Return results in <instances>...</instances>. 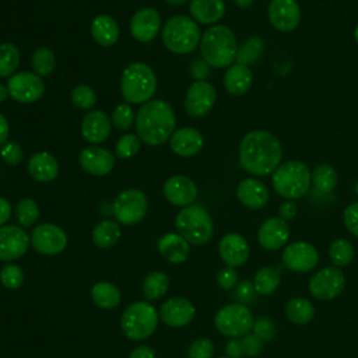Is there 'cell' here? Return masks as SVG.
I'll use <instances>...</instances> for the list:
<instances>
[{
	"label": "cell",
	"mask_w": 358,
	"mask_h": 358,
	"mask_svg": "<svg viewBox=\"0 0 358 358\" xmlns=\"http://www.w3.org/2000/svg\"><path fill=\"white\" fill-rule=\"evenodd\" d=\"M91 299L99 308L112 309L120 303L122 294L115 284L108 281H99L91 288Z\"/></svg>",
	"instance_id": "33"
},
{
	"label": "cell",
	"mask_w": 358,
	"mask_h": 358,
	"mask_svg": "<svg viewBox=\"0 0 358 358\" xmlns=\"http://www.w3.org/2000/svg\"><path fill=\"white\" fill-rule=\"evenodd\" d=\"M337 172L334 169V166H331L330 164H319L313 168L312 171V185L313 187L323 194H329L331 193L336 186H337Z\"/></svg>",
	"instance_id": "36"
},
{
	"label": "cell",
	"mask_w": 358,
	"mask_h": 358,
	"mask_svg": "<svg viewBox=\"0 0 358 358\" xmlns=\"http://www.w3.org/2000/svg\"><path fill=\"white\" fill-rule=\"evenodd\" d=\"M157 90V77L152 69L141 62L129 64L120 78V91L127 103H145Z\"/></svg>",
	"instance_id": "5"
},
{
	"label": "cell",
	"mask_w": 358,
	"mask_h": 358,
	"mask_svg": "<svg viewBox=\"0 0 358 358\" xmlns=\"http://www.w3.org/2000/svg\"><path fill=\"white\" fill-rule=\"evenodd\" d=\"M165 199L178 207H187L197 199L199 190L196 183L183 175H173L164 183Z\"/></svg>",
	"instance_id": "19"
},
{
	"label": "cell",
	"mask_w": 358,
	"mask_h": 358,
	"mask_svg": "<svg viewBox=\"0 0 358 358\" xmlns=\"http://www.w3.org/2000/svg\"><path fill=\"white\" fill-rule=\"evenodd\" d=\"M345 287L344 273L336 266L320 268L309 281V292L319 301H330L338 296Z\"/></svg>",
	"instance_id": "11"
},
{
	"label": "cell",
	"mask_w": 358,
	"mask_h": 358,
	"mask_svg": "<svg viewBox=\"0 0 358 358\" xmlns=\"http://www.w3.org/2000/svg\"><path fill=\"white\" fill-rule=\"evenodd\" d=\"M161 28V15L151 7H143L136 11L130 20V32L138 42L152 41Z\"/></svg>",
	"instance_id": "20"
},
{
	"label": "cell",
	"mask_w": 358,
	"mask_h": 358,
	"mask_svg": "<svg viewBox=\"0 0 358 358\" xmlns=\"http://www.w3.org/2000/svg\"><path fill=\"white\" fill-rule=\"evenodd\" d=\"M194 305L183 296H173L165 301L159 309V317L169 327H183L194 317Z\"/></svg>",
	"instance_id": "21"
},
{
	"label": "cell",
	"mask_w": 358,
	"mask_h": 358,
	"mask_svg": "<svg viewBox=\"0 0 358 358\" xmlns=\"http://www.w3.org/2000/svg\"><path fill=\"white\" fill-rule=\"evenodd\" d=\"M189 73L194 81H206L210 76V66L203 59H196L189 66Z\"/></svg>",
	"instance_id": "54"
},
{
	"label": "cell",
	"mask_w": 358,
	"mask_h": 358,
	"mask_svg": "<svg viewBox=\"0 0 358 358\" xmlns=\"http://www.w3.org/2000/svg\"><path fill=\"white\" fill-rule=\"evenodd\" d=\"M201 41L197 22L186 15L171 17L162 28V42L165 48L176 55H186L196 49Z\"/></svg>",
	"instance_id": "6"
},
{
	"label": "cell",
	"mask_w": 358,
	"mask_h": 358,
	"mask_svg": "<svg viewBox=\"0 0 358 358\" xmlns=\"http://www.w3.org/2000/svg\"><path fill=\"white\" fill-rule=\"evenodd\" d=\"M281 274L277 267L264 266L257 270L253 278V285L257 295H271L280 287Z\"/></svg>",
	"instance_id": "37"
},
{
	"label": "cell",
	"mask_w": 358,
	"mask_h": 358,
	"mask_svg": "<svg viewBox=\"0 0 358 358\" xmlns=\"http://www.w3.org/2000/svg\"><path fill=\"white\" fill-rule=\"evenodd\" d=\"M264 350V341L256 334H245L238 338H231L225 345V354L229 358L257 357Z\"/></svg>",
	"instance_id": "31"
},
{
	"label": "cell",
	"mask_w": 358,
	"mask_h": 358,
	"mask_svg": "<svg viewBox=\"0 0 358 358\" xmlns=\"http://www.w3.org/2000/svg\"><path fill=\"white\" fill-rule=\"evenodd\" d=\"M169 288V277L162 271L150 273L143 281V295L148 301L162 298Z\"/></svg>",
	"instance_id": "38"
},
{
	"label": "cell",
	"mask_w": 358,
	"mask_h": 358,
	"mask_svg": "<svg viewBox=\"0 0 358 358\" xmlns=\"http://www.w3.org/2000/svg\"><path fill=\"white\" fill-rule=\"evenodd\" d=\"M253 315L246 305L229 303L222 306L214 316L215 329L229 338L249 334L253 329Z\"/></svg>",
	"instance_id": "9"
},
{
	"label": "cell",
	"mask_w": 358,
	"mask_h": 358,
	"mask_svg": "<svg viewBox=\"0 0 358 358\" xmlns=\"http://www.w3.org/2000/svg\"><path fill=\"white\" fill-rule=\"evenodd\" d=\"M78 164L85 172L94 176H105L115 166V155L106 148L91 145L81 150Z\"/></svg>",
	"instance_id": "22"
},
{
	"label": "cell",
	"mask_w": 358,
	"mask_h": 358,
	"mask_svg": "<svg viewBox=\"0 0 358 358\" xmlns=\"http://www.w3.org/2000/svg\"><path fill=\"white\" fill-rule=\"evenodd\" d=\"M112 129V122L102 110H91L81 120V134L91 144L103 143Z\"/></svg>",
	"instance_id": "25"
},
{
	"label": "cell",
	"mask_w": 358,
	"mask_h": 358,
	"mask_svg": "<svg viewBox=\"0 0 358 358\" xmlns=\"http://www.w3.org/2000/svg\"><path fill=\"white\" fill-rule=\"evenodd\" d=\"M213 355H214V344L211 343V340L206 337L196 338L190 344L189 352H187L189 358H213Z\"/></svg>",
	"instance_id": "49"
},
{
	"label": "cell",
	"mask_w": 358,
	"mask_h": 358,
	"mask_svg": "<svg viewBox=\"0 0 358 358\" xmlns=\"http://www.w3.org/2000/svg\"><path fill=\"white\" fill-rule=\"evenodd\" d=\"M176 120L171 105L161 99L143 103L136 113V133L148 145H159L173 134Z\"/></svg>",
	"instance_id": "2"
},
{
	"label": "cell",
	"mask_w": 358,
	"mask_h": 358,
	"mask_svg": "<svg viewBox=\"0 0 358 358\" xmlns=\"http://www.w3.org/2000/svg\"><path fill=\"white\" fill-rule=\"evenodd\" d=\"M252 330H253V334H256L263 341L273 340L277 333L275 323L270 317H259L257 320H255Z\"/></svg>",
	"instance_id": "51"
},
{
	"label": "cell",
	"mask_w": 358,
	"mask_h": 358,
	"mask_svg": "<svg viewBox=\"0 0 358 358\" xmlns=\"http://www.w3.org/2000/svg\"><path fill=\"white\" fill-rule=\"evenodd\" d=\"M271 183L275 193L285 200L303 197L312 186V171L299 159L281 162L271 175Z\"/></svg>",
	"instance_id": "4"
},
{
	"label": "cell",
	"mask_w": 358,
	"mask_h": 358,
	"mask_svg": "<svg viewBox=\"0 0 358 358\" xmlns=\"http://www.w3.org/2000/svg\"><path fill=\"white\" fill-rule=\"evenodd\" d=\"M301 7L296 0H271L267 7L270 25L278 32H292L301 22Z\"/></svg>",
	"instance_id": "14"
},
{
	"label": "cell",
	"mask_w": 358,
	"mask_h": 358,
	"mask_svg": "<svg viewBox=\"0 0 358 358\" xmlns=\"http://www.w3.org/2000/svg\"><path fill=\"white\" fill-rule=\"evenodd\" d=\"M11 217V204L4 199L0 197V227H3Z\"/></svg>",
	"instance_id": "57"
},
{
	"label": "cell",
	"mask_w": 358,
	"mask_h": 358,
	"mask_svg": "<svg viewBox=\"0 0 358 358\" xmlns=\"http://www.w3.org/2000/svg\"><path fill=\"white\" fill-rule=\"evenodd\" d=\"M285 316L294 324H306L315 317V308L306 298H292L285 305Z\"/></svg>",
	"instance_id": "35"
},
{
	"label": "cell",
	"mask_w": 358,
	"mask_h": 358,
	"mask_svg": "<svg viewBox=\"0 0 358 358\" xmlns=\"http://www.w3.org/2000/svg\"><path fill=\"white\" fill-rule=\"evenodd\" d=\"M234 296L238 301V303H242V305L248 306V305H252V303L256 302L257 292H256L255 285H253L252 281L243 280V281L236 284L235 291H234Z\"/></svg>",
	"instance_id": "48"
},
{
	"label": "cell",
	"mask_w": 358,
	"mask_h": 358,
	"mask_svg": "<svg viewBox=\"0 0 358 358\" xmlns=\"http://www.w3.org/2000/svg\"><path fill=\"white\" fill-rule=\"evenodd\" d=\"M189 245L179 234L168 232L158 241V252L169 263H183L190 253Z\"/></svg>",
	"instance_id": "29"
},
{
	"label": "cell",
	"mask_w": 358,
	"mask_h": 358,
	"mask_svg": "<svg viewBox=\"0 0 358 358\" xmlns=\"http://www.w3.org/2000/svg\"><path fill=\"white\" fill-rule=\"evenodd\" d=\"M31 243L41 255H59L67 246L66 232L55 224H39L31 232Z\"/></svg>",
	"instance_id": "13"
},
{
	"label": "cell",
	"mask_w": 358,
	"mask_h": 358,
	"mask_svg": "<svg viewBox=\"0 0 358 358\" xmlns=\"http://www.w3.org/2000/svg\"><path fill=\"white\" fill-rule=\"evenodd\" d=\"M224 87L228 94L241 96L246 94L253 84V74L249 66L242 63L231 64L222 78Z\"/></svg>",
	"instance_id": "27"
},
{
	"label": "cell",
	"mask_w": 358,
	"mask_h": 358,
	"mask_svg": "<svg viewBox=\"0 0 358 358\" xmlns=\"http://www.w3.org/2000/svg\"><path fill=\"white\" fill-rule=\"evenodd\" d=\"M110 122L119 130H129L136 122V115L129 103H119L113 109Z\"/></svg>",
	"instance_id": "45"
},
{
	"label": "cell",
	"mask_w": 358,
	"mask_h": 358,
	"mask_svg": "<svg viewBox=\"0 0 358 358\" xmlns=\"http://www.w3.org/2000/svg\"><path fill=\"white\" fill-rule=\"evenodd\" d=\"M238 200L248 208H263L270 199L268 187L257 178H245L236 187Z\"/></svg>",
	"instance_id": "24"
},
{
	"label": "cell",
	"mask_w": 358,
	"mask_h": 358,
	"mask_svg": "<svg viewBox=\"0 0 358 358\" xmlns=\"http://www.w3.org/2000/svg\"><path fill=\"white\" fill-rule=\"evenodd\" d=\"M175 227L180 236L190 245L207 243L214 232V225L207 210L200 204H190L183 207L175 218Z\"/></svg>",
	"instance_id": "7"
},
{
	"label": "cell",
	"mask_w": 358,
	"mask_h": 358,
	"mask_svg": "<svg viewBox=\"0 0 358 358\" xmlns=\"http://www.w3.org/2000/svg\"><path fill=\"white\" fill-rule=\"evenodd\" d=\"M20 64V50L14 43L0 45V77H11Z\"/></svg>",
	"instance_id": "42"
},
{
	"label": "cell",
	"mask_w": 358,
	"mask_h": 358,
	"mask_svg": "<svg viewBox=\"0 0 358 358\" xmlns=\"http://www.w3.org/2000/svg\"><path fill=\"white\" fill-rule=\"evenodd\" d=\"M281 259L288 270L295 273H308L319 263V252L309 242L296 241L285 246Z\"/></svg>",
	"instance_id": "16"
},
{
	"label": "cell",
	"mask_w": 358,
	"mask_h": 358,
	"mask_svg": "<svg viewBox=\"0 0 358 358\" xmlns=\"http://www.w3.org/2000/svg\"><path fill=\"white\" fill-rule=\"evenodd\" d=\"M343 222L345 228L358 238V201L351 203L343 213Z\"/></svg>",
	"instance_id": "53"
},
{
	"label": "cell",
	"mask_w": 358,
	"mask_h": 358,
	"mask_svg": "<svg viewBox=\"0 0 358 358\" xmlns=\"http://www.w3.org/2000/svg\"><path fill=\"white\" fill-rule=\"evenodd\" d=\"M354 39H355V42L358 43V25H357L355 29H354Z\"/></svg>",
	"instance_id": "62"
},
{
	"label": "cell",
	"mask_w": 358,
	"mask_h": 358,
	"mask_svg": "<svg viewBox=\"0 0 358 358\" xmlns=\"http://www.w3.org/2000/svg\"><path fill=\"white\" fill-rule=\"evenodd\" d=\"M8 96V90H7V85L1 84L0 83V102L6 101V98Z\"/></svg>",
	"instance_id": "60"
},
{
	"label": "cell",
	"mask_w": 358,
	"mask_h": 358,
	"mask_svg": "<svg viewBox=\"0 0 358 358\" xmlns=\"http://www.w3.org/2000/svg\"><path fill=\"white\" fill-rule=\"evenodd\" d=\"M201 59L215 69L229 67L236 60L238 41L234 31L227 25H211L200 41Z\"/></svg>",
	"instance_id": "3"
},
{
	"label": "cell",
	"mask_w": 358,
	"mask_h": 358,
	"mask_svg": "<svg viewBox=\"0 0 358 358\" xmlns=\"http://www.w3.org/2000/svg\"><path fill=\"white\" fill-rule=\"evenodd\" d=\"M232 1L239 8H249L255 3V0H232Z\"/></svg>",
	"instance_id": "59"
},
{
	"label": "cell",
	"mask_w": 358,
	"mask_h": 358,
	"mask_svg": "<svg viewBox=\"0 0 358 358\" xmlns=\"http://www.w3.org/2000/svg\"><path fill=\"white\" fill-rule=\"evenodd\" d=\"M217 91L208 81H194L185 95V109L192 117L206 116L215 105Z\"/></svg>",
	"instance_id": "15"
},
{
	"label": "cell",
	"mask_w": 358,
	"mask_h": 358,
	"mask_svg": "<svg viewBox=\"0 0 358 358\" xmlns=\"http://www.w3.org/2000/svg\"><path fill=\"white\" fill-rule=\"evenodd\" d=\"M355 193H357V196H358V180H357V183H355Z\"/></svg>",
	"instance_id": "63"
},
{
	"label": "cell",
	"mask_w": 358,
	"mask_h": 358,
	"mask_svg": "<svg viewBox=\"0 0 358 358\" xmlns=\"http://www.w3.org/2000/svg\"><path fill=\"white\" fill-rule=\"evenodd\" d=\"M354 255L355 252H354L352 243L343 238L333 241L329 248V257L336 267L348 266L352 262Z\"/></svg>",
	"instance_id": "41"
},
{
	"label": "cell",
	"mask_w": 358,
	"mask_h": 358,
	"mask_svg": "<svg viewBox=\"0 0 358 358\" xmlns=\"http://www.w3.org/2000/svg\"><path fill=\"white\" fill-rule=\"evenodd\" d=\"M120 239V227L117 222L103 220L92 229V242L101 249L113 248Z\"/></svg>",
	"instance_id": "34"
},
{
	"label": "cell",
	"mask_w": 358,
	"mask_h": 358,
	"mask_svg": "<svg viewBox=\"0 0 358 358\" xmlns=\"http://www.w3.org/2000/svg\"><path fill=\"white\" fill-rule=\"evenodd\" d=\"M0 157L7 165H18L24 158V152L20 144L14 141H6L0 148Z\"/></svg>",
	"instance_id": "50"
},
{
	"label": "cell",
	"mask_w": 358,
	"mask_h": 358,
	"mask_svg": "<svg viewBox=\"0 0 358 358\" xmlns=\"http://www.w3.org/2000/svg\"><path fill=\"white\" fill-rule=\"evenodd\" d=\"M298 213V207L296 204L292 201V200H285L284 203L280 204V208H278V217L285 220L287 222L289 220H292Z\"/></svg>",
	"instance_id": "55"
},
{
	"label": "cell",
	"mask_w": 358,
	"mask_h": 358,
	"mask_svg": "<svg viewBox=\"0 0 358 358\" xmlns=\"http://www.w3.org/2000/svg\"><path fill=\"white\" fill-rule=\"evenodd\" d=\"M15 217L21 227H31L39 217V207L34 199H21L15 207Z\"/></svg>",
	"instance_id": "43"
},
{
	"label": "cell",
	"mask_w": 358,
	"mask_h": 358,
	"mask_svg": "<svg viewBox=\"0 0 358 358\" xmlns=\"http://www.w3.org/2000/svg\"><path fill=\"white\" fill-rule=\"evenodd\" d=\"M289 225L280 217L264 220L257 229V241L266 250H278L289 239Z\"/></svg>",
	"instance_id": "18"
},
{
	"label": "cell",
	"mask_w": 358,
	"mask_h": 358,
	"mask_svg": "<svg viewBox=\"0 0 358 358\" xmlns=\"http://www.w3.org/2000/svg\"><path fill=\"white\" fill-rule=\"evenodd\" d=\"M24 278V271L17 264H6L0 271V282L8 289L20 288Z\"/></svg>",
	"instance_id": "47"
},
{
	"label": "cell",
	"mask_w": 358,
	"mask_h": 358,
	"mask_svg": "<svg viewBox=\"0 0 358 358\" xmlns=\"http://www.w3.org/2000/svg\"><path fill=\"white\" fill-rule=\"evenodd\" d=\"M31 66L36 76H39L41 78L48 77L55 70L56 56L49 48L39 46L34 50V53L31 56Z\"/></svg>",
	"instance_id": "40"
},
{
	"label": "cell",
	"mask_w": 358,
	"mask_h": 358,
	"mask_svg": "<svg viewBox=\"0 0 358 358\" xmlns=\"http://www.w3.org/2000/svg\"><path fill=\"white\" fill-rule=\"evenodd\" d=\"M91 35L101 46H112L119 39V25L108 14L96 15L91 22Z\"/></svg>",
	"instance_id": "32"
},
{
	"label": "cell",
	"mask_w": 358,
	"mask_h": 358,
	"mask_svg": "<svg viewBox=\"0 0 358 358\" xmlns=\"http://www.w3.org/2000/svg\"><path fill=\"white\" fill-rule=\"evenodd\" d=\"M189 11L199 24H215L225 14L224 0H190Z\"/></svg>",
	"instance_id": "30"
},
{
	"label": "cell",
	"mask_w": 358,
	"mask_h": 358,
	"mask_svg": "<svg viewBox=\"0 0 358 358\" xmlns=\"http://www.w3.org/2000/svg\"><path fill=\"white\" fill-rule=\"evenodd\" d=\"M217 284L222 289H227V291L235 288L236 284H238V273H236L235 267H231V266L222 267L217 273Z\"/></svg>",
	"instance_id": "52"
},
{
	"label": "cell",
	"mask_w": 358,
	"mask_h": 358,
	"mask_svg": "<svg viewBox=\"0 0 358 358\" xmlns=\"http://www.w3.org/2000/svg\"><path fill=\"white\" fill-rule=\"evenodd\" d=\"M31 239L25 229L18 225L0 227V260L13 262L28 250Z\"/></svg>",
	"instance_id": "17"
},
{
	"label": "cell",
	"mask_w": 358,
	"mask_h": 358,
	"mask_svg": "<svg viewBox=\"0 0 358 358\" xmlns=\"http://www.w3.org/2000/svg\"><path fill=\"white\" fill-rule=\"evenodd\" d=\"M171 150L179 157H193L204 145L203 134L194 127H182L173 131L169 138Z\"/></svg>",
	"instance_id": "26"
},
{
	"label": "cell",
	"mask_w": 358,
	"mask_h": 358,
	"mask_svg": "<svg viewBox=\"0 0 358 358\" xmlns=\"http://www.w3.org/2000/svg\"><path fill=\"white\" fill-rule=\"evenodd\" d=\"M264 52V42L259 36H250L241 46H238L236 63H242L250 67V64L257 63Z\"/></svg>",
	"instance_id": "39"
},
{
	"label": "cell",
	"mask_w": 358,
	"mask_h": 358,
	"mask_svg": "<svg viewBox=\"0 0 358 358\" xmlns=\"http://www.w3.org/2000/svg\"><path fill=\"white\" fill-rule=\"evenodd\" d=\"M10 133V127H8V122L4 117L3 113H0V145H3L7 141Z\"/></svg>",
	"instance_id": "58"
},
{
	"label": "cell",
	"mask_w": 358,
	"mask_h": 358,
	"mask_svg": "<svg viewBox=\"0 0 358 358\" xmlns=\"http://www.w3.org/2000/svg\"><path fill=\"white\" fill-rule=\"evenodd\" d=\"M218 253L227 266L238 267L248 262L250 248L248 241L235 232L225 234L218 243Z\"/></svg>",
	"instance_id": "23"
},
{
	"label": "cell",
	"mask_w": 358,
	"mask_h": 358,
	"mask_svg": "<svg viewBox=\"0 0 358 358\" xmlns=\"http://www.w3.org/2000/svg\"><path fill=\"white\" fill-rule=\"evenodd\" d=\"M28 173L36 182H50L59 173V164L53 155L46 151H38L28 159Z\"/></svg>",
	"instance_id": "28"
},
{
	"label": "cell",
	"mask_w": 358,
	"mask_h": 358,
	"mask_svg": "<svg viewBox=\"0 0 358 358\" xmlns=\"http://www.w3.org/2000/svg\"><path fill=\"white\" fill-rule=\"evenodd\" d=\"M8 96L21 103H32L45 94V84L35 73L20 71L13 74L7 81Z\"/></svg>",
	"instance_id": "12"
},
{
	"label": "cell",
	"mask_w": 358,
	"mask_h": 358,
	"mask_svg": "<svg viewBox=\"0 0 358 358\" xmlns=\"http://www.w3.org/2000/svg\"><path fill=\"white\" fill-rule=\"evenodd\" d=\"M218 358H229V357H227V355H225V357H218Z\"/></svg>",
	"instance_id": "64"
},
{
	"label": "cell",
	"mask_w": 358,
	"mask_h": 358,
	"mask_svg": "<svg viewBox=\"0 0 358 358\" xmlns=\"http://www.w3.org/2000/svg\"><path fill=\"white\" fill-rule=\"evenodd\" d=\"M241 166L253 176H267L282 159V145L270 131L256 129L243 136L238 150Z\"/></svg>",
	"instance_id": "1"
},
{
	"label": "cell",
	"mask_w": 358,
	"mask_h": 358,
	"mask_svg": "<svg viewBox=\"0 0 358 358\" xmlns=\"http://www.w3.org/2000/svg\"><path fill=\"white\" fill-rule=\"evenodd\" d=\"M140 138L137 134H124L122 136L117 143H116V147H115V152L119 158H131L134 157L138 151H140Z\"/></svg>",
	"instance_id": "46"
},
{
	"label": "cell",
	"mask_w": 358,
	"mask_h": 358,
	"mask_svg": "<svg viewBox=\"0 0 358 358\" xmlns=\"http://www.w3.org/2000/svg\"><path fill=\"white\" fill-rule=\"evenodd\" d=\"M148 210V200L144 192L138 189H126L117 194L112 204V213L117 222L134 225L140 222Z\"/></svg>",
	"instance_id": "10"
},
{
	"label": "cell",
	"mask_w": 358,
	"mask_h": 358,
	"mask_svg": "<svg viewBox=\"0 0 358 358\" xmlns=\"http://www.w3.org/2000/svg\"><path fill=\"white\" fill-rule=\"evenodd\" d=\"M159 315L148 302L130 303L120 317V327L124 336L133 341L148 338L158 326Z\"/></svg>",
	"instance_id": "8"
},
{
	"label": "cell",
	"mask_w": 358,
	"mask_h": 358,
	"mask_svg": "<svg viewBox=\"0 0 358 358\" xmlns=\"http://www.w3.org/2000/svg\"><path fill=\"white\" fill-rule=\"evenodd\" d=\"M129 358H155V352L150 345H140L130 352Z\"/></svg>",
	"instance_id": "56"
},
{
	"label": "cell",
	"mask_w": 358,
	"mask_h": 358,
	"mask_svg": "<svg viewBox=\"0 0 358 358\" xmlns=\"http://www.w3.org/2000/svg\"><path fill=\"white\" fill-rule=\"evenodd\" d=\"M71 101L80 109H91L96 102L95 91L87 84H78L71 91Z\"/></svg>",
	"instance_id": "44"
},
{
	"label": "cell",
	"mask_w": 358,
	"mask_h": 358,
	"mask_svg": "<svg viewBox=\"0 0 358 358\" xmlns=\"http://www.w3.org/2000/svg\"><path fill=\"white\" fill-rule=\"evenodd\" d=\"M166 4H169V6H183V4H186L189 0H164Z\"/></svg>",
	"instance_id": "61"
}]
</instances>
